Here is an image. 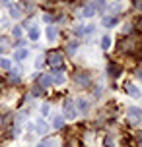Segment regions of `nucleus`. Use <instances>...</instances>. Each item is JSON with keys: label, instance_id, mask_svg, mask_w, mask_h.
<instances>
[{"label": "nucleus", "instance_id": "obj_15", "mask_svg": "<svg viewBox=\"0 0 142 147\" xmlns=\"http://www.w3.org/2000/svg\"><path fill=\"white\" fill-rule=\"evenodd\" d=\"M35 130H37V134H45L47 132V124L43 122V120H39L37 126H35Z\"/></svg>", "mask_w": 142, "mask_h": 147}, {"label": "nucleus", "instance_id": "obj_4", "mask_svg": "<svg viewBox=\"0 0 142 147\" xmlns=\"http://www.w3.org/2000/svg\"><path fill=\"white\" fill-rule=\"evenodd\" d=\"M74 80L78 85H82V87H88L90 85V78H88V74H76Z\"/></svg>", "mask_w": 142, "mask_h": 147}, {"label": "nucleus", "instance_id": "obj_2", "mask_svg": "<svg viewBox=\"0 0 142 147\" xmlns=\"http://www.w3.org/2000/svg\"><path fill=\"white\" fill-rule=\"evenodd\" d=\"M127 118H128V122H130V124H138V122L142 120L140 109H138V107H130V109L127 110Z\"/></svg>", "mask_w": 142, "mask_h": 147}, {"label": "nucleus", "instance_id": "obj_21", "mask_svg": "<svg viewBox=\"0 0 142 147\" xmlns=\"http://www.w3.org/2000/svg\"><path fill=\"white\" fill-rule=\"evenodd\" d=\"M10 14H12V18H18V16H20V10H18V8H12Z\"/></svg>", "mask_w": 142, "mask_h": 147}, {"label": "nucleus", "instance_id": "obj_18", "mask_svg": "<svg viewBox=\"0 0 142 147\" xmlns=\"http://www.w3.org/2000/svg\"><path fill=\"white\" fill-rule=\"evenodd\" d=\"M29 39H33V41H37V39H39V29H37V27H33V29L29 31Z\"/></svg>", "mask_w": 142, "mask_h": 147}, {"label": "nucleus", "instance_id": "obj_7", "mask_svg": "<svg viewBox=\"0 0 142 147\" xmlns=\"http://www.w3.org/2000/svg\"><path fill=\"white\" fill-rule=\"evenodd\" d=\"M127 93L132 97V99H138V97H140V91H138V87H136V85H132V83H128V85H127Z\"/></svg>", "mask_w": 142, "mask_h": 147}, {"label": "nucleus", "instance_id": "obj_1", "mask_svg": "<svg viewBox=\"0 0 142 147\" xmlns=\"http://www.w3.org/2000/svg\"><path fill=\"white\" fill-rule=\"evenodd\" d=\"M47 62L51 64V68H62V64H64V60H62V54L60 52H51L49 56H47Z\"/></svg>", "mask_w": 142, "mask_h": 147}, {"label": "nucleus", "instance_id": "obj_23", "mask_svg": "<svg viewBox=\"0 0 142 147\" xmlns=\"http://www.w3.org/2000/svg\"><path fill=\"white\" fill-rule=\"evenodd\" d=\"M14 35H16V37L22 35V27H14Z\"/></svg>", "mask_w": 142, "mask_h": 147}, {"label": "nucleus", "instance_id": "obj_19", "mask_svg": "<svg viewBox=\"0 0 142 147\" xmlns=\"http://www.w3.org/2000/svg\"><path fill=\"white\" fill-rule=\"evenodd\" d=\"M0 66L4 68V70H8V68H10V60H6V58H2V60H0Z\"/></svg>", "mask_w": 142, "mask_h": 147}, {"label": "nucleus", "instance_id": "obj_17", "mask_svg": "<svg viewBox=\"0 0 142 147\" xmlns=\"http://www.w3.org/2000/svg\"><path fill=\"white\" fill-rule=\"evenodd\" d=\"M76 49H78V43H76V41H72V43H68V54H70V56H72V54L76 52Z\"/></svg>", "mask_w": 142, "mask_h": 147}, {"label": "nucleus", "instance_id": "obj_5", "mask_svg": "<svg viewBox=\"0 0 142 147\" xmlns=\"http://www.w3.org/2000/svg\"><path fill=\"white\" fill-rule=\"evenodd\" d=\"M107 72H109L111 78H119V76H121V66H119V64H115V62H111V64L107 66Z\"/></svg>", "mask_w": 142, "mask_h": 147}, {"label": "nucleus", "instance_id": "obj_8", "mask_svg": "<svg viewBox=\"0 0 142 147\" xmlns=\"http://www.w3.org/2000/svg\"><path fill=\"white\" fill-rule=\"evenodd\" d=\"M64 81V76L60 72H53V76H51V83H55V85H60Z\"/></svg>", "mask_w": 142, "mask_h": 147}, {"label": "nucleus", "instance_id": "obj_24", "mask_svg": "<svg viewBox=\"0 0 142 147\" xmlns=\"http://www.w3.org/2000/svg\"><path fill=\"white\" fill-rule=\"evenodd\" d=\"M105 147H111V136L105 138Z\"/></svg>", "mask_w": 142, "mask_h": 147}, {"label": "nucleus", "instance_id": "obj_20", "mask_svg": "<svg viewBox=\"0 0 142 147\" xmlns=\"http://www.w3.org/2000/svg\"><path fill=\"white\" fill-rule=\"evenodd\" d=\"M96 6L97 10H105V0H96Z\"/></svg>", "mask_w": 142, "mask_h": 147}, {"label": "nucleus", "instance_id": "obj_11", "mask_svg": "<svg viewBox=\"0 0 142 147\" xmlns=\"http://www.w3.org/2000/svg\"><path fill=\"white\" fill-rule=\"evenodd\" d=\"M39 83H41V87H49V85H51V76H49V74H43V76L39 78Z\"/></svg>", "mask_w": 142, "mask_h": 147}, {"label": "nucleus", "instance_id": "obj_3", "mask_svg": "<svg viewBox=\"0 0 142 147\" xmlns=\"http://www.w3.org/2000/svg\"><path fill=\"white\" fill-rule=\"evenodd\" d=\"M62 110H64V116H66L68 120H74V118H76V109H74V103H72L70 99H66V101H64Z\"/></svg>", "mask_w": 142, "mask_h": 147}, {"label": "nucleus", "instance_id": "obj_25", "mask_svg": "<svg viewBox=\"0 0 142 147\" xmlns=\"http://www.w3.org/2000/svg\"><path fill=\"white\" fill-rule=\"evenodd\" d=\"M68 145H70V147H78V141L72 140V141H68Z\"/></svg>", "mask_w": 142, "mask_h": 147}, {"label": "nucleus", "instance_id": "obj_10", "mask_svg": "<svg viewBox=\"0 0 142 147\" xmlns=\"http://www.w3.org/2000/svg\"><path fill=\"white\" fill-rule=\"evenodd\" d=\"M57 35H59V33H57V27L49 25V27H47V39H49V41H55V39H57Z\"/></svg>", "mask_w": 142, "mask_h": 147}, {"label": "nucleus", "instance_id": "obj_13", "mask_svg": "<svg viewBox=\"0 0 142 147\" xmlns=\"http://www.w3.org/2000/svg\"><path fill=\"white\" fill-rule=\"evenodd\" d=\"M76 105H78V110H80V112H88V101L78 99V101H76Z\"/></svg>", "mask_w": 142, "mask_h": 147}, {"label": "nucleus", "instance_id": "obj_22", "mask_svg": "<svg viewBox=\"0 0 142 147\" xmlns=\"http://www.w3.org/2000/svg\"><path fill=\"white\" fill-rule=\"evenodd\" d=\"M35 147H51V141H41V143L35 145Z\"/></svg>", "mask_w": 142, "mask_h": 147}, {"label": "nucleus", "instance_id": "obj_14", "mask_svg": "<svg viewBox=\"0 0 142 147\" xmlns=\"http://www.w3.org/2000/svg\"><path fill=\"white\" fill-rule=\"evenodd\" d=\"M25 56H27V51H25V49H20V51H16V54H14V58L18 60V62H20V60H23Z\"/></svg>", "mask_w": 142, "mask_h": 147}, {"label": "nucleus", "instance_id": "obj_16", "mask_svg": "<svg viewBox=\"0 0 142 147\" xmlns=\"http://www.w3.org/2000/svg\"><path fill=\"white\" fill-rule=\"evenodd\" d=\"M109 47H111V39H109V37H103V39H101V49L107 51Z\"/></svg>", "mask_w": 142, "mask_h": 147}, {"label": "nucleus", "instance_id": "obj_9", "mask_svg": "<svg viewBox=\"0 0 142 147\" xmlns=\"http://www.w3.org/2000/svg\"><path fill=\"white\" fill-rule=\"evenodd\" d=\"M94 10H96L94 4H86V6L82 8V16L84 18H91V16H94Z\"/></svg>", "mask_w": 142, "mask_h": 147}, {"label": "nucleus", "instance_id": "obj_6", "mask_svg": "<svg viewBox=\"0 0 142 147\" xmlns=\"http://www.w3.org/2000/svg\"><path fill=\"white\" fill-rule=\"evenodd\" d=\"M117 18L115 16H105L103 20H101V23H103V27H113V25H117Z\"/></svg>", "mask_w": 142, "mask_h": 147}, {"label": "nucleus", "instance_id": "obj_12", "mask_svg": "<svg viewBox=\"0 0 142 147\" xmlns=\"http://www.w3.org/2000/svg\"><path fill=\"white\" fill-rule=\"evenodd\" d=\"M62 126H64V118H62V116H55V118H53V128L60 130Z\"/></svg>", "mask_w": 142, "mask_h": 147}]
</instances>
